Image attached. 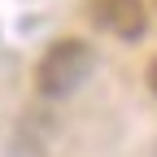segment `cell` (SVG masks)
I'll use <instances>...</instances> for the list:
<instances>
[{
	"mask_svg": "<svg viewBox=\"0 0 157 157\" xmlns=\"http://www.w3.org/2000/svg\"><path fill=\"white\" fill-rule=\"evenodd\" d=\"M96 66V52L87 39H57V44L39 57V70H35V87L44 96H70Z\"/></svg>",
	"mask_w": 157,
	"mask_h": 157,
	"instance_id": "1",
	"label": "cell"
},
{
	"mask_svg": "<svg viewBox=\"0 0 157 157\" xmlns=\"http://www.w3.org/2000/svg\"><path fill=\"white\" fill-rule=\"evenodd\" d=\"M92 22L118 39H140L148 26V13L140 0H92Z\"/></svg>",
	"mask_w": 157,
	"mask_h": 157,
	"instance_id": "2",
	"label": "cell"
},
{
	"mask_svg": "<svg viewBox=\"0 0 157 157\" xmlns=\"http://www.w3.org/2000/svg\"><path fill=\"white\" fill-rule=\"evenodd\" d=\"M148 87H153V96H157V61L148 66Z\"/></svg>",
	"mask_w": 157,
	"mask_h": 157,
	"instance_id": "3",
	"label": "cell"
}]
</instances>
